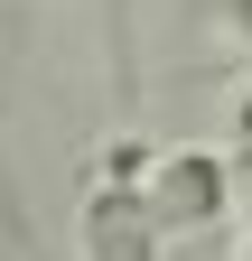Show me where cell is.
I'll return each mask as SVG.
<instances>
[{"label":"cell","mask_w":252,"mask_h":261,"mask_svg":"<svg viewBox=\"0 0 252 261\" xmlns=\"http://www.w3.org/2000/svg\"><path fill=\"white\" fill-rule=\"evenodd\" d=\"M149 215L168 243H196L234 215V159L224 149H159L149 159Z\"/></svg>","instance_id":"7a4b0ae2"},{"label":"cell","mask_w":252,"mask_h":261,"mask_svg":"<svg viewBox=\"0 0 252 261\" xmlns=\"http://www.w3.org/2000/svg\"><path fill=\"white\" fill-rule=\"evenodd\" d=\"M224 159H234V177H252V84H243V103H234V149Z\"/></svg>","instance_id":"3957f363"},{"label":"cell","mask_w":252,"mask_h":261,"mask_svg":"<svg viewBox=\"0 0 252 261\" xmlns=\"http://www.w3.org/2000/svg\"><path fill=\"white\" fill-rule=\"evenodd\" d=\"M149 159L140 140H112L84 177V205H75V261H159L168 233L149 215Z\"/></svg>","instance_id":"6da1fadb"},{"label":"cell","mask_w":252,"mask_h":261,"mask_svg":"<svg viewBox=\"0 0 252 261\" xmlns=\"http://www.w3.org/2000/svg\"><path fill=\"white\" fill-rule=\"evenodd\" d=\"M224 28H234L243 47H252V0H224Z\"/></svg>","instance_id":"277c9868"}]
</instances>
